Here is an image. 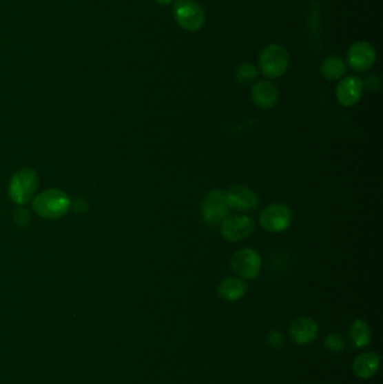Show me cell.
Returning <instances> with one entry per match:
<instances>
[{
  "label": "cell",
  "mask_w": 383,
  "mask_h": 384,
  "mask_svg": "<svg viewBox=\"0 0 383 384\" xmlns=\"http://www.w3.org/2000/svg\"><path fill=\"white\" fill-rule=\"evenodd\" d=\"M32 208L44 219H60L71 209V199L64 191L49 189L42 191L32 200Z\"/></svg>",
  "instance_id": "6da1fadb"
},
{
  "label": "cell",
  "mask_w": 383,
  "mask_h": 384,
  "mask_svg": "<svg viewBox=\"0 0 383 384\" xmlns=\"http://www.w3.org/2000/svg\"><path fill=\"white\" fill-rule=\"evenodd\" d=\"M40 179L37 173L30 168L16 171L8 185V197L17 206H25L37 196Z\"/></svg>",
  "instance_id": "7a4b0ae2"
},
{
  "label": "cell",
  "mask_w": 383,
  "mask_h": 384,
  "mask_svg": "<svg viewBox=\"0 0 383 384\" xmlns=\"http://www.w3.org/2000/svg\"><path fill=\"white\" fill-rule=\"evenodd\" d=\"M289 53L279 44H270L260 54V71L269 79H277L282 77L289 68Z\"/></svg>",
  "instance_id": "3957f363"
},
{
  "label": "cell",
  "mask_w": 383,
  "mask_h": 384,
  "mask_svg": "<svg viewBox=\"0 0 383 384\" xmlns=\"http://www.w3.org/2000/svg\"><path fill=\"white\" fill-rule=\"evenodd\" d=\"M176 24L187 32H197L204 28L206 12L194 0H176L174 5Z\"/></svg>",
  "instance_id": "277c9868"
},
{
  "label": "cell",
  "mask_w": 383,
  "mask_h": 384,
  "mask_svg": "<svg viewBox=\"0 0 383 384\" xmlns=\"http://www.w3.org/2000/svg\"><path fill=\"white\" fill-rule=\"evenodd\" d=\"M260 225L270 233H282L291 226L293 214L289 207L281 203H271L260 214Z\"/></svg>",
  "instance_id": "5b68a950"
},
{
  "label": "cell",
  "mask_w": 383,
  "mask_h": 384,
  "mask_svg": "<svg viewBox=\"0 0 383 384\" xmlns=\"http://www.w3.org/2000/svg\"><path fill=\"white\" fill-rule=\"evenodd\" d=\"M229 210L225 191L214 189L201 205V218L209 226H218L229 215Z\"/></svg>",
  "instance_id": "8992f818"
},
{
  "label": "cell",
  "mask_w": 383,
  "mask_h": 384,
  "mask_svg": "<svg viewBox=\"0 0 383 384\" xmlns=\"http://www.w3.org/2000/svg\"><path fill=\"white\" fill-rule=\"evenodd\" d=\"M231 265L238 278L254 280L261 272L262 259L256 250L242 248L231 257Z\"/></svg>",
  "instance_id": "52a82bcc"
},
{
  "label": "cell",
  "mask_w": 383,
  "mask_h": 384,
  "mask_svg": "<svg viewBox=\"0 0 383 384\" xmlns=\"http://www.w3.org/2000/svg\"><path fill=\"white\" fill-rule=\"evenodd\" d=\"M222 236L231 243L245 241L252 235L256 223L247 215H228L219 225Z\"/></svg>",
  "instance_id": "ba28073f"
},
{
  "label": "cell",
  "mask_w": 383,
  "mask_h": 384,
  "mask_svg": "<svg viewBox=\"0 0 383 384\" xmlns=\"http://www.w3.org/2000/svg\"><path fill=\"white\" fill-rule=\"evenodd\" d=\"M347 64L356 72H366L377 61V52L372 44L365 41L353 43L347 50Z\"/></svg>",
  "instance_id": "9c48e42d"
},
{
  "label": "cell",
  "mask_w": 383,
  "mask_h": 384,
  "mask_svg": "<svg viewBox=\"0 0 383 384\" xmlns=\"http://www.w3.org/2000/svg\"><path fill=\"white\" fill-rule=\"evenodd\" d=\"M228 206L236 212H252L259 206V196L256 191L243 185H231L225 191Z\"/></svg>",
  "instance_id": "30bf717a"
},
{
  "label": "cell",
  "mask_w": 383,
  "mask_h": 384,
  "mask_svg": "<svg viewBox=\"0 0 383 384\" xmlns=\"http://www.w3.org/2000/svg\"><path fill=\"white\" fill-rule=\"evenodd\" d=\"M362 79L358 76H347L338 82L336 98L344 107H352L359 103L363 94Z\"/></svg>",
  "instance_id": "8fae6325"
},
{
  "label": "cell",
  "mask_w": 383,
  "mask_h": 384,
  "mask_svg": "<svg viewBox=\"0 0 383 384\" xmlns=\"http://www.w3.org/2000/svg\"><path fill=\"white\" fill-rule=\"evenodd\" d=\"M290 336L299 345L313 343L318 336L320 327L313 318L299 317L290 325Z\"/></svg>",
  "instance_id": "7c38bea8"
},
{
  "label": "cell",
  "mask_w": 383,
  "mask_h": 384,
  "mask_svg": "<svg viewBox=\"0 0 383 384\" xmlns=\"http://www.w3.org/2000/svg\"><path fill=\"white\" fill-rule=\"evenodd\" d=\"M251 94L254 105L261 109L273 108L279 100V90L268 80L256 82L252 87Z\"/></svg>",
  "instance_id": "4fadbf2b"
},
{
  "label": "cell",
  "mask_w": 383,
  "mask_h": 384,
  "mask_svg": "<svg viewBox=\"0 0 383 384\" xmlns=\"http://www.w3.org/2000/svg\"><path fill=\"white\" fill-rule=\"evenodd\" d=\"M247 283L238 276H228L218 285V294L226 301H238L247 294Z\"/></svg>",
  "instance_id": "5bb4252c"
},
{
  "label": "cell",
  "mask_w": 383,
  "mask_h": 384,
  "mask_svg": "<svg viewBox=\"0 0 383 384\" xmlns=\"http://www.w3.org/2000/svg\"><path fill=\"white\" fill-rule=\"evenodd\" d=\"M380 367V356L373 352L363 353L353 362V372L361 378H370Z\"/></svg>",
  "instance_id": "9a60e30c"
},
{
  "label": "cell",
  "mask_w": 383,
  "mask_h": 384,
  "mask_svg": "<svg viewBox=\"0 0 383 384\" xmlns=\"http://www.w3.org/2000/svg\"><path fill=\"white\" fill-rule=\"evenodd\" d=\"M349 337L354 347L360 350L366 347L371 342V328L363 319H356L351 325Z\"/></svg>",
  "instance_id": "2e32d148"
},
{
  "label": "cell",
  "mask_w": 383,
  "mask_h": 384,
  "mask_svg": "<svg viewBox=\"0 0 383 384\" xmlns=\"http://www.w3.org/2000/svg\"><path fill=\"white\" fill-rule=\"evenodd\" d=\"M346 64L338 57H329L322 61L320 65L322 76L329 81H338L343 79L346 74Z\"/></svg>",
  "instance_id": "e0dca14e"
},
{
  "label": "cell",
  "mask_w": 383,
  "mask_h": 384,
  "mask_svg": "<svg viewBox=\"0 0 383 384\" xmlns=\"http://www.w3.org/2000/svg\"><path fill=\"white\" fill-rule=\"evenodd\" d=\"M320 3L313 1L311 5V10L308 14V30L313 43V49L315 51L320 49L322 46V23H320Z\"/></svg>",
  "instance_id": "ac0fdd59"
},
{
  "label": "cell",
  "mask_w": 383,
  "mask_h": 384,
  "mask_svg": "<svg viewBox=\"0 0 383 384\" xmlns=\"http://www.w3.org/2000/svg\"><path fill=\"white\" fill-rule=\"evenodd\" d=\"M259 76V70L252 63H243L238 65L235 72V78L242 85H249L256 81Z\"/></svg>",
  "instance_id": "d6986e66"
},
{
  "label": "cell",
  "mask_w": 383,
  "mask_h": 384,
  "mask_svg": "<svg viewBox=\"0 0 383 384\" xmlns=\"http://www.w3.org/2000/svg\"><path fill=\"white\" fill-rule=\"evenodd\" d=\"M324 344H325L327 351L334 353V354H340L345 350L346 343H345L343 336L340 334L331 333L326 337Z\"/></svg>",
  "instance_id": "ffe728a7"
},
{
  "label": "cell",
  "mask_w": 383,
  "mask_h": 384,
  "mask_svg": "<svg viewBox=\"0 0 383 384\" xmlns=\"http://www.w3.org/2000/svg\"><path fill=\"white\" fill-rule=\"evenodd\" d=\"M31 212H28L26 208L17 209L14 215V221H15L16 226L19 228H26L31 223Z\"/></svg>",
  "instance_id": "44dd1931"
},
{
  "label": "cell",
  "mask_w": 383,
  "mask_h": 384,
  "mask_svg": "<svg viewBox=\"0 0 383 384\" xmlns=\"http://www.w3.org/2000/svg\"><path fill=\"white\" fill-rule=\"evenodd\" d=\"M363 89L369 91V92H377V91L380 90L381 88V79L380 77L375 74V73H371L369 74L365 78L364 81H363Z\"/></svg>",
  "instance_id": "7402d4cb"
},
{
  "label": "cell",
  "mask_w": 383,
  "mask_h": 384,
  "mask_svg": "<svg viewBox=\"0 0 383 384\" xmlns=\"http://www.w3.org/2000/svg\"><path fill=\"white\" fill-rule=\"evenodd\" d=\"M267 339H268V343L270 344V346L274 348H280L284 344V337H283L282 334L279 333V332H271V333H269Z\"/></svg>",
  "instance_id": "603a6c76"
},
{
  "label": "cell",
  "mask_w": 383,
  "mask_h": 384,
  "mask_svg": "<svg viewBox=\"0 0 383 384\" xmlns=\"http://www.w3.org/2000/svg\"><path fill=\"white\" fill-rule=\"evenodd\" d=\"M71 209L76 214H83L88 210V203L83 198H76L74 201H71Z\"/></svg>",
  "instance_id": "cb8c5ba5"
},
{
  "label": "cell",
  "mask_w": 383,
  "mask_h": 384,
  "mask_svg": "<svg viewBox=\"0 0 383 384\" xmlns=\"http://www.w3.org/2000/svg\"><path fill=\"white\" fill-rule=\"evenodd\" d=\"M156 3H160V5H163V6H167V5H170L174 0H156Z\"/></svg>",
  "instance_id": "d4e9b609"
}]
</instances>
